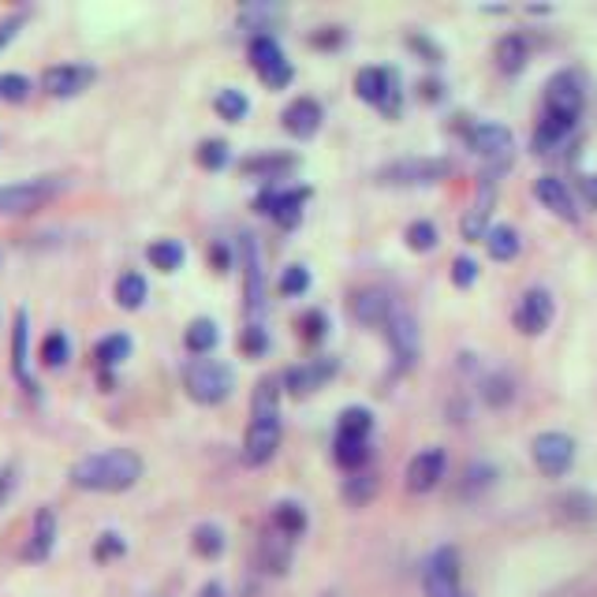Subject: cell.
<instances>
[{
  "label": "cell",
  "instance_id": "cell-1",
  "mask_svg": "<svg viewBox=\"0 0 597 597\" xmlns=\"http://www.w3.org/2000/svg\"><path fill=\"white\" fill-rule=\"evenodd\" d=\"M147 475V459L134 448H105L75 459L68 470V482L83 493H128Z\"/></svg>",
  "mask_w": 597,
  "mask_h": 597
},
{
  "label": "cell",
  "instance_id": "cell-2",
  "mask_svg": "<svg viewBox=\"0 0 597 597\" xmlns=\"http://www.w3.org/2000/svg\"><path fill=\"white\" fill-rule=\"evenodd\" d=\"M184 393L191 396L195 403L202 407H216L224 400H232L235 393V370L221 359H191L184 366Z\"/></svg>",
  "mask_w": 597,
  "mask_h": 597
},
{
  "label": "cell",
  "instance_id": "cell-3",
  "mask_svg": "<svg viewBox=\"0 0 597 597\" xmlns=\"http://www.w3.org/2000/svg\"><path fill=\"white\" fill-rule=\"evenodd\" d=\"M355 97L374 108H382L388 120L403 113V90H400V71L385 65H366L355 71Z\"/></svg>",
  "mask_w": 597,
  "mask_h": 597
},
{
  "label": "cell",
  "instance_id": "cell-4",
  "mask_svg": "<svg viewBox=\"0 0 597 597\" xmlns=\"http://www.w3.org/2000/svg\"><path fill=\"white\" fill-rule=\"evenodd\" d=\"M60 191H65L60 176H31L15 179V184H0V216H31Z\"/></svg>",
  "mask_w": 597,
  "mask_h": 597
},
{
  "label": "cell",
  "instance_id": "cell-5",
  "mask_svg": "<svg viewBox=\"0 0 597 597\" xmlns=\"http://www.w3.org/2000/svg\"><path fill=\"white\" fill-rule=\"evenodd\" d=\"M422 594L426 597H459L464 594V553L459 546H437L422 560Z\"/></svg>",
  "mask_w": 597,
  "mask_h": 597
},
{
  "label": "cell",
  "instance_id": "cell-6",
  "mask_svg": "<svg viewBox=\"0 0 597 597\" xmlns=\"http://www.w3.org/2000/svg\"><path fill=\"white\" fill-rule=\"evenodd\" d=\"M586 108V83L583 75L572 68H560L546 79V94H541V113L557 116V120H572L578 124Z\"/></svg>",
  "mask_w": 597,
  "mask_h": 597
},
{
  "label": "cell",
  "instance_id": "cell-7",
  "mask_svg": "<svg viewBox=\"0 0 597 597\" xmlns=\"http://www.w3.org/2000/svg\"><path fill=\"white\" fill-rule=\"evenodd\" d=\"M452 176L448 157H396L377 168V184L385 187H433Z\"/></svg>",
  "mask_w": 597,
  "mask_h": 597
},
{
  "label": "cell",
  "instance_id": "cell-8",
  "mask_svg": "<svg viewBox=\"0 0 597 597\" xmlns=\"http://www.w3.org/2000/svg\"><path fill=\"white\" fill-rule=\"evenodd\" d=\"M247 57H250V68H255V75L269 90L292 86L295 68H292V60H288L284 45L277 42V34H255L250 45H247Z\"/></svg>",
  "mask_w": 597,
  "mask_h": 597
},
{
  "label": "cell",
  "instance_id": "cell-9",
  "mask_svg": "<svg viewBox=\"0 0 597 597\" xmlns=\"http://www.w3.org/2000/svg\"><path fill=\"white\" fill-rule=\"evenodd\" d=\"M311 198H314V187L311 184H292V187L269 184L266 191L255 198V206H258V213L273 216L280 229H295V224L303 221L306 202H311Z\"/></svg>",
  "mask_w": 597,
  "mask_h": 597
},
{
  "label": "cell",
  "instance_id": "cell-10",
  "mask_svg": "<svg viewBox=\"0 0 597 597\" xmlns=\"http://www.w3.org/2000/svg\"><path fill=\"white\" fill-rule=\"evenodd\" d=\"M385 329V340H388V351H393V363H396V374H407L422 355V332H419V321H414L411 311H403L396 303V311L388 314V321L382 325Z\"/></svg>",
  "mask_w": 597,
  "mask_h": 597
},
{
  "label": "cell",
  "instance_id": "cell-11",
  "mask_svg": "<svg viewBox=\"0 0 597 597\" xmlns=\"http://www.w3.org/2000/svg\"><path fill=\"white\" fill-rule=\"evenodd\" d=\"M575 456H578V445L572 433L564 430H546L530 441V459L546 478H564L567 470L575 467Z\"/></svg>",
  "mask_w": 597,
  "mask_h": 597
},
{
  "label": "cell",
  "instance_id": "cell-12",
  "mask_svg": "<svg viewBox=\"0 0 597 597\" xmlns=\"http://www.w3.org/2000/svg\"><path fill=\"white\" fill-rule=\"evenodd\" d=\"M280 441H284V422H280V414H255V419L247 422V430H243L239 459L247 467H266L280 452Z\"/></svg>",
  "mask_w": 597,
  "mask_h": 597
},
{
  "label": "cell",
  "instance_id": "cell-13",
  "mask_svg": "<svg viewBox=\"0 0 597 597\" xmlns=\"http://www.w3.org/2000/svg\"><path fill=\"white\" fill-rule=\"evenodd\" d=\"M553 318H557V298L541 284L527 288L512 311V325L523 332V337H541V332H549Z\"/></svg>",
  "mask_w": 597,
  "mask_h": 597
},
{
  "label": "cell",
  "instance_id": "cell-14",
  "mask_svg": "<svg viewBox=\"0 0 597 597\" xmlns=\"http://www.w3.org/2000/svg\"><path fill=\"white\" fill-rule=\"evenodd\" d=\"M337 374H340V359L318 355V359H306V363H298V366H288L284 374H280V385H284V396L303 400V396H314L318 388L329 385Z\"/></svg>",
  "mask_w": 597,
  "mask_h": 597
},
{
  "label": "cell",
  "instance_id": "cell-15",
  "mask_svg": "<svg viewBox=\"0 0 597 597\" xmlns=\"http://www.w3.org/2000/svg\"><path fill=\"white\" fill-rule=\"evenodd\" d=\"M464 142H467V150L470 153H478V157H485L490 165L496 168H504L512 161V147H515V139H512V131L504 128V124H496V120H475L470 128L464 131Z\"/></svg>",
  "mask_w": 597,
  "mask_h": 597
},
{
  "label": "cell",
  "instance_id": "cell-16",
  "mask_svg": "<svg viewBox=\"0 0 597 597\" xmlns=\"http://www.w3.org/2000/svg\"><path fill=\"white\" fill-rule=\"evenodd\" d=\"M445 475H448L445 448L430 445V448H422V452H414V456H411V464H407V470H403V485H407V493H411V496H426V493L437 490L441 482H445Z\"/></svg>",
  "mask_w": 597,
  "mask_h": 597
},
{
  "label": "cell",
  "instance_id": "cell-17",
  "mask_svg": "<svg viewBox=\"0 0 597 597\" xmlns=\"http://www.w3.org/2000/svg\"><path fill=\"white\" fill-rule=\"evenodd\" d=\"M97 83V68L83 60H68V65H49L42 71V90L49 97H79L83 90Z\"/></svg>",
  "mask_w": 597,
  "mask_h": 597
},
{
  "label": "cell",
  "instance_id": "cell-18",
  "mask_svg": "<svg viewBox=\"0 0 597 597\" xmlns=\"http://www.w3.org/2000/svg\"><path fill=\"white\" fill-rule=\"evenodd\" d=\"M243 306H247L250 318H261L266 311V269H261V250H258V239L255 235H243Z\"/></svg>",
  "mask_w": 597,
  "mask_h": 597
},
{
  "label": "cell",
  "instance_id": "cell-19",
  "mask_svg": "<svg viewBox=\"0 0 597 597\" xmlns=\"http://www.w3.org/2000/svg\"><path fill=\"white\" fill-rule=\"evenodd\" d=\"M12 377L23 385L26 396H38V377L31 370V314L20 306L12 318Z\"/></svg>",
  "mask_w": 597,
  "mask_h": 597
},
{
  "label": "cell",
  "instance_id": "cell-20",
  "mask_svg": "<svg viewBox=\"0 0 597 597\" xmlns=\"http://www.w3.org/2000/svg\"><path fill=\"white\" fill-rule=\"evenodd\" d=\"M57 534H60V519H57V508L42 504L31 519V534H26V546H23V560L26 564H45L57 549Z\"/></svg>",
  "mask_w": 597,
  "mask_h": 597
},
{
  "label": "cell",
  "instance_id": "cell-21",
  "mask_svg": "<svg viewBox=\"0 0 597 597\" xmlns=\"http://www.w3.org/2000/svg\"><path fill=\"white\" fill-rule=\"evenodd\" d=\"M321 120H325V108L318 97L311 94H298L292 102L284 105V113H280V124H284V131L292 134V139L306 142L314 139V134L321 131Z\"/></svg>",
  "mask_w": 597,
  "mask_h": 597
},
{
  "label": "cell",
  "instance_id": "cell-22",
  "mask_svg": "<svg viewBox=\"0 0 597 597\" xmlns=\"http://www.w3.org/2000/svg\"><path fill=\"white\" fill-rule=\"evenodd\" d=\"M534 198H538V202L546 206V210L553 213V216H560V221H567V224L578 221L575 191L567 187V179L553 176V172H546V176L534 179Z\"/></svg>",
  "mask_w": 597,
  "mask_h": 597
},
{
  "label": "cell",
  "instance_id": "cell-23",
  "mask_svg": "<svg viewBox=\"0 0 597 597\" xmlns=\"http://www.w3.org/2000/svg\"><path fill=\"white\" fill-rule=\"evenodd\" d=\"M351 318L359 325H370V329H382L388 321V314L396 311V298L385 292V288L370 284V288H359L355 295H351Z\"/></svg>",
  "mask_w": 597,
  "mask_h": 597
},
{
  "label": "cell",
  "instance_id": "cell-24",
  "mask_svg": "<svg viewBox=\"0 0 597 597\" xmlns=\"http://www.w3.org/2000/svg\"><path fill=\"white\" fill-rule=\"evenodd\" d=\"M493 60H496V68H501L504 75H519V71L530 65V38H527V34H519V31L501 34L496 45H493Z\"/></svg>",
  "mask_w": 597,
  "mask_h": 597
},
{
  "label": "cell",
  "instance_id": "cell-25",
  "mask_svg": "<svg viewBox=\"0 0 597 597\" xmlns=\"http://www.w3.org/2000/svg\"><path fill=\"white\" fill-rule=\"evenodd\" d=\"M243 176H258V179H284V172L298 168V157L295 153H280V150H266V153H255V157H243Z\"/></svg>",
  "mask_w": 597,
  "mask_h": 597
},
{
  "label": "cell",
  "instance_id": "cell-26",
  "mask_svg": "<svg viewBox=\"0 0 597 597\" xmlns=\"http://www.w3.org/2000/svg\"><path fill=\"white\" fill-rule=\"evenodd\" d=\"M269 530L284 534L288 541H298L306 530H311V512L298 501H277L273 512H269Z\"/></svg>",
  "mask_w": 597,
  "mask_h": 597
},
{
  "label": "cell",
  "instance_id": "cell-27",
  "mask_svg": "<svg viewBox=\"0 0 597 597\" xmlns=\"http://www.w3.org/2000/svg\"><path fill=\"white\" fill-rule=\"evenodd\" d=\"M575 128L578 124H572V120H557V116L541 113L538 128H534V134H530V150L541 153V157H546V153H557L575 134Z\"/></svg>",
  "mask_w": 597,
  "mask_h": 597
},
{
  "label": "cell",
  "instance_id": "cell-28",
  "mask_svg": "<svg viewBox=\"0 0 597 597\" xmlns=\"http://www.w3.org/2000/svg\"><path fill=\"white\" fill-rule=\"evenodd\" d=\"M482 179H485V176H482ZM493 184H496V179H485V184H482V198H478V202L464 213V221H459V232H464V239H467V243H482V239H485V232H490Z\"/></svg>",
  "mask_w": 597,
  "mask_h": 597
},
{
  "label": "cell",
  "instance_id": "cell-29",
  "mask_svg": "<svg viewBox=\"0 0 597 597\" xmlns=\"http://www.w3.org/2000/svg\"><path fill=\"white\" fill-rule=\"evenodd\" d=\"M557 515L572 527H586L597 519V496L590 490H567L557 496Z\"/></svg>",
  "mask_w": 597,
  "mask_h": 597
},
{
  "label": "cell",
  "instance_id": "cell-30",
  "mask_svg": "<svg viewBox=\"0 0 597 597\" xmlns=\"http://www.w3.org/2000/svg\"><path fill=\"white\" fill-rule=\"evenodd\" d=\"M374 430H377V419H374V411L363 407V403H351L337 414V437L374 441Z\"/></svg>",
  "mask_w": 597,
  "mask_h": 597
},
{
  "label": "cell",
  "instance_id": "cell-31",
  "mask_svg": "<svg viewBox=\"0 0 597 597\" xmlns=\"http://www.w3.org/2000/svg\"><path fill=\"white\" fill-rule=\"evenodd\" d=\"M515 377L508 370H490V374H482V382H478V396H482L485 407H493V411H501V407L515 403Z\"/></svg>",
  "mask_w": 597,
  "mask_h": 597
},
{
  "label": "cell",
  "instance_id": "cell-32",
  "mask_svg": "<svg viewBox=\"0 0 597 597\" xmlns=\"http://www.w3.org/2000/svg\"><path fill=\"white\" fill-rule=\"evenodd\" d=\"M292 557H295V541H288L284 534L269 530L266 538H261V567H266L269 575H288V567H292Z\"/></svg>",
  "mask_w": 597,
  "mask_h": 597
},
{
  "label": "cell",
  "instance_id": "cell-33",
  "mask_svg": "<svg viewBox=\"0 0 597 597\" xmlns=\"http://www.w3.org/2000/svg\"><path fill=\"white\" fill-rule=\"evenodd\" d=\"M496 485V467L485 464V459H470L464 467V478H459V496L464 501H478V496H485Z\"/></svg>",
  "mask_w": 597,
  "mask_h": 597
},
{
  "label": "cell",
  "instance_id": "cell-34",
  "mask_svg": "<svg viewBox=\"0 0 597 597\" xmlns=\"http://www.w3.org/2000/svg\"><path fill=\"white\" fill-rule=\"evenodd\" d=\"M343 501L351 504V508H366V504L377 501V493H382V478L374 475V470H355V475L343 478Z\"/></svg>",
  "mask_w": 597,
  "mask_h": 597
},
{
  "label": "cell",
  "instance_id": "cell-35",
  "mask_svg": "<svg viewBox=\"0 0 597 597\" xmlns=\"http://www.w3.org/2000/svg\"><path fill=\"white\" fill-rule=\"evenodd\" d=\"M131 351H134V340L128 332H108V337L94 343V363H97V370H116L128 363Z\"/></svg>",
  "mask_w": 597,
  "mask_h": 597
},
{
  "label": "cell",
  "instance_id": "cell-36",
  "mask_svg": "<svg viewBox=\"0 0 597 597\" xmlns=\"http://www.w3.org/2000/svg\"><path fill=\"white\" fill-rule=\"evenodd\" d=\"M216 343H221V325L213 318H195L187 321L184 329V348L191 351L195 359H206L210 351H216Z\"/></svg>",
  "mask_w": 597,
  "mask_h": 597
},
{
  "label": "cell",
  "instance_id": "cell-37",
  "mask_svg": "<svg viewBox=\"0 0 597 597\" xmlns=\"http://www.w3.org/2000/svg\"><path fill=\"white\" fill-rule=\"evenodd\" d=\"M482 243H485V255L493 261H512V258H519V250H523V239H519V229H515V224H490Z\"/></svg>",
  "mask_w": 597,
  "mask_h": 597
},
{
  "label": "cell",
  "instance_id": "cell-38",
  "mask_svg": "<svg viewBox=\"0 0 597 597\" xmlns=\"http://www.w3.org/2000/svg\"><path fill=\"white\" fill-rule=\"evenodd\" d=\"M332 459H337V467H343L348 475H355V470H366L370 459H374V441L332 437Z\"/></svg>",
  "mask_w": 597,
  "mask_h": 597
},
{
  "label": "cell",
  "instance_id": "cell-39",
  "mask_svg": "<svg viewBox=\"0 0 597 597\" xmlns=\"http://www.w3.org/2000/svg\"><path fill=\"white\" fill-rule=\"evenodd\" d=\"M147 298H150V284L139 269H128V273L116 277V306H120V311H142Z\"/></svg>",
  "mask_w": 597,
  "mask_h": 597
},
{
  "label": "cell",
  "instance_id": "cell-40",
  "mask_svg": "<svg viewBox=\"0 0 597 597\" xmlns=\"http://www.w3.org/2000/svg\"><path fill=\"white\" fill-rule=\"evenodd\" d=\"M191 549L202 560H221L224 549H229V534H224V527H216V523H198L191 530Z\"/></svg>",
  "mask_w": 597,
  "mask_h": 597
},
{
  "label": "cell",
  "instance_id": "cell-41",
  "mask_svg": "<svg viewBox=\"0 0 597 597\" xmlns=\"http://www.w3.org/2000/svg\"><path fill=\"white\" fill-rule=\"evenodd\" d=\"M184 258H187V250L179 239H153L147 247V261L157 269V273H176V269L184 266Z\"/></svg>",
  "mask_w": 597,
  "mask_h": 597
},
{
  "label": "cell",
  "instance_id": "cell-42",
  "mask_svg": "<svg viewBox=\"0 0 597 597\" xmlns=\"http://www.w3.org/2000/svg\"><path fill=\"white\" fill-rule=\"evenodd\" d=\"M280 400H284V385L277 374L258 377L255 393H250V411L255 414H280Z\"/></svg>",
  "mask_w": 597,
  "mask_h": 597
},
{
  "label": "cell",
  "instance_id": "cell-43",
  "mask_svg": "<svg viewBox=\"0 0 597 597\" xmlns=\"http://www.w3.org/2000/svg\"><path fill=\"white\" fill-rule=\"evenodd\" d=\"M403 243H407V250H414V255H430V250H437L441 232L430 216H419V221H411L403 229Z\"/></svg>",
  "mask_w": 597,
  "mask_h": 597
},
{
  "label": "cell",
  "instance_id": "cell-44",
  "mask_svg": "<svg viewBox=\"0 0 597 597\" xmlns=\"http://www.w3.org/2000/svg\"><path fill=\"white\" fill-rule=\"evenodd\" d=\"M213 108H216L221 120L239 124V120H247V113H250V97L243 94V90H235V86H224V90H216Z\"/></svg>",
  "mask_w": 597,
  "mask_h": 597
},
{
  "label": "cell",
  "instance_id": "cell-45",
  "mask_svg": "<svg viewBox=\"0 0 597 597\" xmlns=\"http://www.w3.org/2000/svg\"><path fill=\"white\" fill-rule=\"evenodd\" d=\"M42 366L45 370H65L68 366V359H71V340H68V332L65 329H52L49 337L42 340Z\"/></svg>",
  "mask_w": 597,
  "mask_h": 597
},
{
  "label": "cell",
  "instance_id": "cell-46",
  "mask_svg": "<svg viewBox=\"0 0 597 597\" xmlns=\"http://www.w3.org/2000/svg\"><path fill=\"white\" fill-rule=\"evenodd\" d=\"M195 161L202 165L206 172H221L232 165V147L229 139H202L195 150Z\"/></svg>",
  "mask_w": 597,
  "mask_h": 597
},
{
  "label": "cell",
  "instance_id": "cell-47",
  "mask_svg": "<svg viewBox=\"0 0 597 597\" xmlns=\"http://www.w3.org/2000/svg\"><path fill=\"white\" fill-rule=\"evenodd\" d=\"M280 12H284V8H277V4H247V8H239V23L247 26L250 38H255V34L273 31V23L280 20Z\"/></svg>",
  "mask_w": 597,
  "mask_h": 597
},
{
  "label": "cell",
  "instance_id": "cell-48",
  "mask_svg": "<svg viewBox=\"0 0 597 597\" xmlns=\"http://www.w3.org/2000/svg\"><path fill=\"white\" fill-rule=\"evenodd\" d=\"M311 284H314V277H311V269L306 266H288V269H280V280H277V292L284 295V298H298V295H306L311 292Z\"/></svg>",
  "mask_w": 597,
  "mask_h": 597
},
{
  "label": "cell",
  "instance_id": "cell-49",
  "mask_svg": "<svg viewBox=\"0 0 597 597\" xmlns=\"http://www.w3.org/2000/svg\"><path fill=\"white\" fill-rule=\"evenodd\" d=\"M34 83L26 75H20V71H0V102L8 105H23L26 97H31Z\"/></svg>",
  "mask_w": 597,
  "mask_h": 597
},
{
  "label": "cell",
  "instance_id": "cell-50",
  "mask_svg": "<svg viewBox=\"0 0 597 597\" xmlns=\"http://www.w3.org/2000/svg\"><path fill=\"white\" fill-rule=\"evenodd\" d=\"M295 325H298V337H303L306 343H321L325 337H329V329H332L329 314L318 311V306H311V311H306Z\"/></svg>",
  "mask_w": 597,
  "mask_h": 597
},
{
  "label": "cell",
  "instance_id": "cell-51",
  "mask_svg": "<svg viewBox=\"0 0 597 597\" xmlns=\"http://www.w3.org/2000/svg\"><path fill=\"white\" fill-rule=\"evenodd\" d=\"M90 553H94L97 564H113V560H120L128 553V541H124V534H116V530H102Z\"/></svg>",
  "mask_w": 597,
  "mask_h": 597
},
{
  "label": "cell",
  "instance_id": "cell-52",
  "mask_svg": "<svg viewBox=\"0 0 597 597\" xmlns=\"http://www.w3.org/2000/svg\"><path fill=\"white\" fill-rule=\"evenodd\" d=\"M239 351L247 359H258V355H266L269 351V332L261 329V321H247L243 325V332H239Z\"/></svg>",
  "mask_w": 597,
  "mask_h": 597
},
{
  "label": "cell",
  "instance_id": "cell-53",
  "mask_svg": "<svg viewBox=\"0 0 597 597\" xmlns=\"http://www.w3.org/2000/svg\"><path fill=\"white\" fill-rule=\"evenodd\" d=\"M407 49L419 52L426 65H441V60H445V49H441V45L433 42L426 31H411V34H407Z\"/></svg>",
  "mask_w": 597,
  "mask_h": 597
},
{
  "label": "cell",
  "instance_id": "cell-54",
  "mask_svg": "<svg viewBox=\"0 0 597 597\" xmlns=\"http://www.w3.org/2000/svg\"><path fill=\"white\" fill-rule=\"evenodd\" d=\"M478 273H482V269H478V261L475 258H470V255H456V258H452V284H456V288H464V292H467V288H475L478 284Z\"/></svg>",
  "mask_w": 597,
  "mask_h": 597
},
{
  "label": "cell",
  "instance_id": "cell-55",
  "mask_svg": "<svg viewBox=\"0 0 597 597\" xmlns=\"http://www.w3.org/2000/svg\"><path fill=\"white\" fill-rule=\"evenodd\" d=\"M343 38H348L343 26H318V31L311 34V45L314 49H340Z\"/></svg>",
  "mask_w": 597,
  "mask_h": 597
},
{
  "label": "cell",
  "instance_id": "cell-56",
  "mask_svg": "<svg viewBox=\"0 0 597 597\" xmlns=\"http://www.w3.org/2000/svg\"><path fill=\"white\" fill-rule=\"evenodd\" d=\"M23 23H26V12H12V15H4V20H0V49H8V45L20 38Z\"/></svg>",
  "mask_w": 597,
  "mask_h": 597
},
{
  "label": "cell",
  "instance_id": "cell-57",
  "mask_svg": "<svg viewBox=\"0 0 597 597\" xmlns=\"http://www.w3.org/2000/svg\"><path fill=\"white\" fill-rule=\"evenodd\" d=\"M15 485H20V467H15V464H4V467H0V508H4V504L12 501Z\"/></svg>",
  "mask_w": 597,
  "mask_h": 597
},
{
  "label": "cell",
  "instance_id": "cell-58",
  "mask_svg": "<svg viewBox=\"0 0 597 597\" xmlns=\"http://www.w3.org/2000/svg\"><path fill=\"white\" fill-rule=\"evenodd\" d=\"M210 266H213V273H229L232 269V247L224 239L210 243Z\"/></svg>",
  "mask_w": 597,
  "mask_h": 597
},
{
  "label": "cell",
  "instance_id": "cell-59",
  "mask_svg": "<svg viewBox=\"0 0 597 597\" xmlns=\"http://www.w3.org/2000/svg\"><path fill=\"white\" fill-rule=\"evenodd\" d=\"M419 97H422V102H430V105L445 102V83H441L437 75H426V79L419 83Z\"/></svg>",
  "mask_w": 597,
  "mask_h": 597
},
{
  "label": "cell",
  "instance_id": "cell-60",
  "mask_svg": "<svg viewBox=\"0 0 597 597\" xmlns=\"http://www.w3.org/2000/svg\"><path fill=\"white\" fill-rule=\"evenodd\" d=\"M578 191H583L586 206H590V210H597V172H590V176L578 179Z\"/></svg>",
  "mask_w": 597,
  "mask_h": 597
},
{
  "label": "cell",
  "instance_id": "cell-61",
  "mask_svg": "<svg viewBox=\"0 0 597 597\" xmlns=\"http://www.w3.org/2000/svg\"><path fill=\"white\" fill-rule=\"evenodd\" d=\"M198 597H224V586H221V583H206V586H202V594H198Z\"/></svg>",
  "mask_w": 597,
  "mask_h": 597
},
{
  "label": "cell",
  "instance_id": "cell-62",
  "mask_svg": "<svg viewBox=\"0 0 597 597\" xmlns=\"http://www.w3.org/2000/svg\"><path fill=\"white\" fill-rule=\"evenodd\" d=\"M459 597H475V594H470V590H464V594H459Z\"/></svg>",
  "mask_w": 597,
  "mask_h": 597
},
{
  "label": "cell",
  "instance_id": "cell-63",
  "mask_svg": "<svg viewBox=\"0 0 597 597\" xmlns=\"http://www.w3.org/2000/svg\"><path fill=\"white\" fill-rule=\"evenodd\" d=\"M325 597H332V594H325Z\"/></svg>",
  "mask_w": 597,
  "mask_h": 597
}]
</instances>
